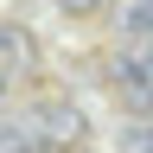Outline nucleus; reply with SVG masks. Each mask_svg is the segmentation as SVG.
I'll return each mask as SVG.
<instances>
[{
  "label": "nucleus",
  "mask_w": 153,
  "mask_h": 153,
  "mask_svg": "<svg viewBox=\"0 0 153 153\" xmlns=\"http://www.w3.org/2000/svg\"><path fill=\"white\" fill-rule=\"evenodd\" d=\"M0 102H7V76H0Z\"/></svg>",
  "instance_id": "8"
},
{
  "label": "nucleus",
  "mask_w": 153,
  "mask_h": 153,
  "mask_svg": "<svg viewBox=\"0 0 153 153\" xmlns=\"http://www.w3.org/2000/svg\"><path fill=\"white\" fill-rule=\"evenodd\" d=\"M57 7H64V13H96L102 0H57Z\"/></svg>",
  "instance_id": "7"
},
{
  "label": "nucleus",
  "mask_w": 153,
  "mask_h": 153,
  "mask_svg": "<svg viewBox=\"0 0 153 153\" xmlns=\"http://www.w3.org/2000/svg\"><path fill=\"white\" fill-rule=\"evenodd\" d=\"M0 153H38V140H32V134H7V128H0Z\"/></svg>",
  "instance_id": "6"
},
{
  "label": "nucleus",
  "mask_w": 153,
  "mask_h": 153,
  "mask_svg": "<svg viewBox=\"0 0 153 153\" xmlns=\"http://www.w3.org/2000/svg\"><path fill=\"white\" fill-rule=\"evenodd\" d=\"M32 32L26 26H13V19H0V76H13V70H26L32 64Z\"/></svg>",
  "instance_id": "2"
},
{
  "label": "nucleus",
  "mask_w": 153,
  "mask_h": 153,
  "mask_svg": "<svg viewBox=\"0 0 153 153\" xmlns=\"http://www.w3.org/2000/svg\"><path fill=\"white\" fill-rule=\"evenodd\" d=\"M121 153H153V128H128L121 134Z\"/></svg>",
  "instance_id": "5"
},
{
  "label": "nucleus",
  "mask_w": 153,
  "mask_h": 153,
  "mask_svg": "<svg viewBox=\"0 0 153 153\" xmlns=\"http://www.w3.org/2000/svg\"><path fill=\"white\" fill-rule=\"evenodd\" d=\"M115 83H121V96L128 102H140V108H153V45H134L115 57Z\"/></svg>",
  "instance_id": "1"
},
{
  "label": "nucleus",
  "mask_w": 153,
  "mask_h": 153,
  "mask_svg": "<svg viewBox=\"0 0 153 153\" xmlns=\"http://www.w3.org/2000/svg\"><path fill=\"white\" fill-rule=\"evenodd\" d=\"M38 121H45V134H51V140H76V134H83V115H76V108H45V115H38Z\"/></svg>",
  "instance_id": "3"
},
{
  "label": "nucleus",
  "mask_w": 153,
  "mask_h": 153,
  "mask_svg": "<svg viewBox=\"0 0 153 153\" xmlns=\"http://www.w3.org/2000/svg\"><path fill=\"white\" fill-rule=\"evenodd\" d=\"M121 26H128V38L153 45V0H128V7H121Z\"/></svg>",
  "instance_id": "4"
}]
</instances>
